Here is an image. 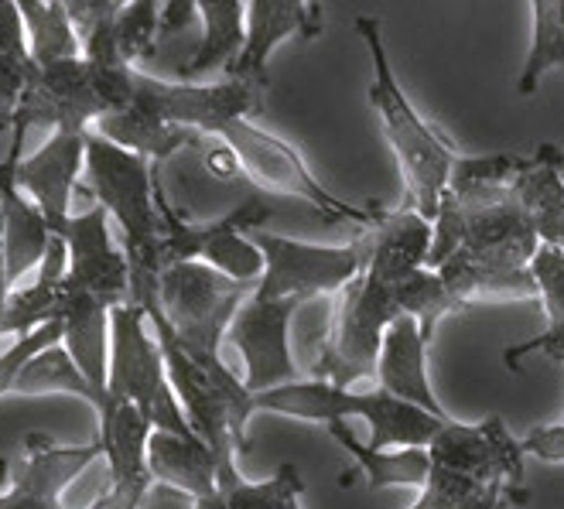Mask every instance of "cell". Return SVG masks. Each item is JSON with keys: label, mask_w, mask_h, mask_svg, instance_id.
<instances>
[{"label": "cell", "mask_w": 564, "mask_h": 509, "mask_svg": "<svg viewBox=\"0 0 564 509\" xmlns=\"http://www.w3.org/2000/svg\"><path fill=\"white\" fill-rule=\"evenodd\" d=\"M271 76H226L219 83H195V79H154L138 73L130 104L99 117L93 123L96 133L107 141L144 154L161 164L185 144L213 133L229 123L263 110Z\"/></svg>", "instance_id": "obj_1"}, {"label": "cell", "mask_w": 564, "mask_h": 509, "mask_svg": "<svg viewBox=\"0 0 564 509\" xmlns=\"http://www.w3.org/2000/svg\"><path fill=\"white\" fill-rule=\"evenodd\" d=\"M356 35L362 39V45H367V52H370V65H373L370 107L380 120V130H383V138H387L397 164H401L404 188H408L404 206L431 223L438 213V202H442L445 188H448L452 161L458 151L442 138L438 127H431L417 113V107L408 99L401 79H397L393 65H390V52L383 42V24L370 14H359Z\"/></svg>", "instance_id": "obj_2"}, {"label": "cell", "mask_w": 564, "mask_h": 509, "mask_svg": "<svg viewBox=\"0 0 564 509\" xmlns=\"http://www.w3.org/2000/svg\"><path fill=\"white\" fill-rule=\"evenodd\" d=\"M86 192L117 219L123 232V253L130 263V301L141 304L158 294L161 278V216L154 178L158 164L127 151L104 133H86Z\"/></svg>", "instance_id": "obj_3"}, {"label": "cell", "mask_w": 564, "mask_h": 509, "mask_svg": "<svg viewBox=\"0 0 564 509\" xmlns=\"http://www.w3.org/2000/svg\"><path fill=\"white\" fill-rule=\"evenodd\" d=\"M253 294V284L219 274L203 260L169 263L158 278V308L178 346L209 372H229L219 356L226 328Z\"/></svg>", "instance_id": "obj_4"}, {"label": "cell", "mask_w": 564, "mask_h": 509, "mask_svg": "<svg viewBox=\"0 0 564 509\" xmlns=\"http://www.w3.org/2000/svg\"><path fill=\"white\" fill-rule=\"evenodd\" d=\"M213 138H219L229 148V154L237 158L240 175H247L257 188L288 195V198H302L328 223H356L362 229H370L383 216L380 206H352V202L339 198L336 192H328L312 175L302 151L288 144L284 138H278V133L257 127L250 117L223 123Z\"/></svg>", "instance_id": "obj_5"}, {"label": "cell", "mask_w": 564, "mask_h": 509, "mask_svg": "<svg viewBox=\"0 0 564 509\" xmlns=\"http://www.w3.org/2000/svg\"><path fill=\"white\" fill-rule=\"evenodd\" d=\"M397 315H401V304H397L393 284L367 274V270L352 278L336 294V308H332L312 366L315 380H328L336 387L373 380L383 332Z\"/></svg>", "instance_id": "obj_6"}, {"label": "cell", "mask_w": 564, "mask_h": 509, "mask_svg": "<svg viewBox=\"0 0 564 509\" xmlns=\"http://www.w3.org/2000/svg\"><path fill=\"white\" fill-rule=\"evenodd\" d=\"M107 393L130 400L151 421L154 431L192 437V424L172 390L158 335L141 304L123 301L110 312V369Z\"/></svg>", "instance_id": "obj_7"}, {"label": "cell", "mask_w": 564, "mask_h": 509, "mask_svg": "<svg viewBox=\"0 0 564 509\" xmlns=\"http://www.w3.org/2000/svg\"><path fill=\"white\" fill-rule=\"evenodd\" d=\"M158 216H161V270L182 260H203L216 267L219 274L257 284L263 274V253L250 240V229L271 216L260 198H247L234 213H226L213 223H188L164 195L161 182L154 178Z\"/></svg>", "instance_id": "obj_8"}, {"label": "cell", "mask_w": 564, "mask_h": 509, "mask_svg": "<svg viewBox=\"0 0 564 509\" xmlns=\"http://www.w3.org/2000/svg\"><path fill=\"white\" fill-rule=\"evenodd\" d=\"M250 240L263 253V274L253 284L257 297H297L305 304L315 297H336L362 274L370 257L367 232L343 247L305 243L263 229H250Z\"/></svg>", "instance_id": "obj_9"}, {"label": "cell", "mask_w": 564, "mask_h": 509, "mask_svg": "<svg viewBox=\"0 0 564 509\" xmlns=\"http://www.w3.org/2000/svg\"><path fill=\"white\" fill-rule=\"evenodd\" d=\"M305 308L297 297H257L250 294L226 328V343L243 359V383L250 393H263L281 383L302 380L291 353V322Z\"/></svg>", "instance_id": "obj_10"}, {"label": "cell", "mask_w": 564, "mask_h": 509, "mask_svg": "<svg viewBox=\"0 0 564 509\" xmlns=\"http://www.w3.org/2000/svg\"><path fill=\"white\" fill-rule=\"evenodd\" d=\"M65 243V288L86 291L99 297L110 308L130 301V263L120 247L110 240V216L107 209L96 206L86 213H73L52 229Z\"/></svg>", "instance_id": "obj_11"}, {"label": "cell", "mask_w": 564, "mask_h": 509, "mask_svg": "<svg viewBox=\"0 0 564 509\" xmlns=\"http://www.w3.org/2000/svg\"><path fill=\"white\" fill-rule=\"evenodd\" d=\"M427 455L435 465L466 475L476 483H507L523 489V452L520 437L510 434L507 421L492 414L486 421L466 424L448 418L435 441L427 445Z\"/></svg>", "instance_id": "obj_12"}, {"label": "cell", "mask_w": 564, "mask_h": 509, "mask_svg": "<svg viewBox=\"0 0 564 509\" xmlns=\"http://www.w3.org/2000/svg\"><path fill=\"white\" fill-rule=\"evenodd\" d=\"M96 458H104L99 441H89V445H55L48 434H28L11 475V486L0 492V509H65V489Z\"/></svg>", "instance_id": "obj_13"}, {"label": "cell", "mask_w": 564, "mask_h": 509, "mask_svg": "<svg viewBox=\"0 0 564 509\" xmlns=\"http://www.w3.org/2000/svg\"><path fill=\"white\" fill-rule=\"evenodd\" d=\"M86 133L89 130H55L35 154H21L14 164L18 188L42 209L48 229L73 216V192L86 167Z\"/></svg>", "instance_id": "obj_14"}, {"label": "cell", "mask_w": 564, "mask_h": 509, "mask_svg": "<svg viewBox=\"0 0 564 509\" xmlns=\"http://www.w3.org/2000/svg\"><path fill=\"white\" fill-rule=\"evenodd\" d=\"M28 130H11V148L0 161V226H4V260H8V278L18 284L28 270H35L52 243V229L42 209L31 202L18 182H14V164L24 154Z\"/></svg>", "instance_id": "obj_15"}, {"label": "cell", "mask_w": 564, "mask_h": 509, "mask_svg": "<svg viewBox=\"0 0 564 509\" xmlns=\"http://www.w3.org/2000/svg\"><path fill=\"white\" fill-rule=\"evenodd\" d=\"M322 28L315 0H247V45L226 76H268L271 55L288 39L312 42Z\"/></svg>", "instance_id": "obj_16"}, {"label": "cell", "mask_w": 564, "mask_h": 509, "mask_svg": "<svg viewBox=\"0 0 564 509\" xmlns=\"http://www.w3.org/2000/svg\"><path fill=\"white\" fill-rule=\"evenodd\" d=\"M373 380L380 390L401 397L421 411L435 414V418H452L435 387H431V377H427V343L417 328V322L411 315H397L387 332H383V346H380V356H377V372Z\"/></svg>", "instance_id": "obj_17"}, {"label": "cell", "mask_w": 564, "mask_h": 509, "mask_svg": "<svg viewBox=\"0 0 564 509\" xmlns=\"http://www.w3.org/2000/svg\"><path fill=\"white\" fill-rule=\"evenodd\" d=\"M110 304L99 297L65 288L58 291V308L55 318L62 322V349L73 356L83 377L107 393V369H110Z\"/></svg>", "instance_id": "obj_18"}, {"label": "cell", "mask_w": 564, "mask_h": 509, "mask_svg": "<svg viewBox=\"0 0 564 509\" xmlns=\"http://www.w3.org/2000/svg\"><path fill=\"white\" fill-rule=\"evenodd\" d=\"M370 240V257H367V274L397 284L414 270L427 267V250H431V223L417 216L414 209H383L380 223L367 229Z\"/></svg>", "instance_id": "obj_19"}, {"label": "cell", "mask_w": 564, "mask_h": 509, "mask_svg": "<svg viewBox=\"0 0 564 509\" xmlns=\"http://www.w3.org/2000/svg\"><path fill=\"white\" fill-rule=\"evenodd\" d=\"M96 418H99L96 441L110 465V483H151L154 486L151 468H148V437L154 431L151 421L130 400H120L113 393L104 397Z\"/></svg>", "instance_id": "obj_20"}, {"label": "cell", "mask_w": 564, "mask_h": 509, "mask_svg": "<svg viewBox=\"0 0 564 509\" xmlns=\"http://www.w3.org/2000/svg\"><path fill=\"white\" fill-rule=\"evenodd\" d=\"M148 468L151 479L178 489L192 499H206L216 492V455L203 437L151 431L148 437Z\"/></svg>", "instance_id": "obj_21"}, {"label": "cell", "mask_w": 564, "mask_h": 509, "mask_svg": "<svg viewBox=\"0 0 564 509\" xmlns=\"http://www.w3.org/2000/svg\"><path fill=\"white\" fill-rule=\"evenodd\" d=\"M328 434L336 445L356 462V472L367 479L370 492L380 489H424L431 475V455L427 448H373L359 441L349 427V421H328Z\"/></svg>", "instance_id": "obj_22"}, {"label": "cell", "mask_w": 564, "mask_h": 509, "mask_svg": "<svg viewBox=\"0 0 564 509\" xmlns=\"http://www.w3.org/2000/svg\"><path fill=\"white\" fill-rule=\"evenodd\" d=\"M195 18H203V42L182 65V76L229 73L247 45V0H195Z\"/></svg>", "instance_id": "obj_23"}, {"label": "cell", "mask_w": 564, "mask_h": 509, "mask_svg": "<svg viewBox=\"0 0 564 509\" xmlns=\"http://www.w3.org/2000/svg\"><path fill=\"white\" fill-rule=\"evenodd\" d=\"M216 492L226 509H302L305 479L294 465H281L271 479L250 483L237 465V455H216Z\"/></svg>", "instance_id": "obj_24"}, {"label": "cell", "mask_w": 564, "mask_h": 509, "mask_svg": "<svg viewBox=\"0 0 564 509\" xmlns=\"http://www.w3.org/2000/svg\"><path fill=\"white\" fill-rule=\"evenodd\" d=\"M28 31V55L35 65H52L83 55V39L65 11V0H14Z\"/></svg>", "instance_id": "obj_25"}, {"label": "cell", "mask_w": 564, "mask_h": 509, "mask_svg": "<svg viewBox=\"0 0 564 509\" xmlns=\"http://www.w3.org/2000/svg\"><path fill=\"white\" fill-rule=\"evenodd\" d=\"M513 195L520 198V206L527 209L530 223H534L538 240L544 247L564 250V178L554 172V167L534 161L513 182Z\"/></svg>", "instance_id": "obj_26"}, {"label": "cell", "mask_w": 564, "mask_h": 509, "mask_svg": "<svg viewBox=\"0 0 564 509\" xmlns=\"http://www.w3.org/2000/svg\"><path fill=\"white\" fill-rule=\"evenodd\" d=\"M18 397H45V393H69L79 397L83 403H89L93 411H99L107 393H99L83 372L73 362V356L58 346H48L45 353H39L35 359H28L24 369L18 372V383H14Z\"/></svg>", "instance_id": "obj_27"}, {"label": "cell", "mask_w": 564, "mask_h": 509, "mask_svg": "<svg viewBox=\"0 0 564 509\" xmlns=\"http://www.w3.org/2000/svg\"><path fill=\"white\" fill-rule=\"evenodd\" d=\"M530 14H534V39L517 79L520 96H534L547 73L564 69V0H530Z\"/></svg>", "instance_id": "obj_28"}, {"label": "cell", "mask_w": 564, "mask_h": 509, "mask_svg": "<svg viewBox=\"0 0 564 509\" xmlns=\"http://www.w3.org/2000/svg\"><path fill=\"white\" fill-rule=\"evenodd\" d=\"M530 164H534L530 154H455L445 192H452L462 202L503 192Z\"/></svg>", "instance_id": "obj_29"}, {"label": "cell", "mask_w": 564, "mask_h": 509, "mask_svg": "<svg viewBox=\"0 0 564 509\" xmlns=\"http://www.w3.org/2000/svg\"><path fill=\"white\" fill-rule=\"evenodd\" d=\"M393 294H397V304H401V315H411L417 322L427 346H431V338H435L442 318L462 315L458 301L452 297V291L438 278V270H431V267H421V270H414V274H408L404 281H397Z\"/></svg>", "instance_id": "obj_30"}, {"label": "cell", "mask_w": 564, "mask_h": 509, "mask_svg": "<svg viewBox=\"0 0 564 509\" xmlns=\"http://www.w3.org/2000/svg\"><path fill=\"white\" fill-rule=\"evenodd\" d=\"M107 28L123 62L134 65L138 58H151L161 39V0H127Z\"/></svg>", "instance_id": "obj_31"}, {"label": "cell", "mask_w": 564, "mask_h": 509, "mask_svg": "<svg viewBox=\"0 0 564 509\" xmlns=\"http://www.w3.org/2000/svg\"><path fill=\"white\" fill-rule=\"evenodd\" d=\"M62 343V322L52 318L39 328H31L24 335H18L14 343L0 353V397L14 393V383H18V372L24 369L28 359H35L39 353H45L48 346H58Z\"/></svg>", "instance_id": "obj_32"}, {"label": "cell", "mask_w": 564, "mask_h": 509, "mask_svg": "<svg viewBox=\"0 0 564 509\" xmlns=\"http://www.w3.org/2000/svg\"><path fill=\"white\" fill-rule=\"evenodd\" d=\"M489 483H476V479H466V475L458 472H448L442 465L431 462V475L424 489H417V499L411 502V509H452L455 502L469 499L473 492L486 489Z\"/></svg>", "instance_id": "obj_33"}, {"label": "cell", "mask_w": 564, "mask_h": 509, "mask_svg": "<svg viewBox=\"0 0 564 509\" xmlns=\"http://www.w3.org/2000/svg\"><path fill=\"white\" fill-rule=\"evenodd\" d=\"M31 65H35V62H18V58L0 55V133L14 127L18 104H21V93H24Z\"/></svg>", "instance_id": "obj_34"}, {"label": "cell", "mask_w": 564, "mask_h": 509, "mask_svg": "<svg viewBox=\"0 0 564 509\" xmlns=\"http://www.w3.org/2000/svg\"><path fill=\"white\" fill-rule=\"evenodd\" d=\"M0 55L18 58V62H31L24 18H21V8L14 4V0H0Z\"/></svg>", "instance_id": "obj_35"}, {"label": "cell", "mask_w": 564, "mask_h": 509, "mask_svg": "<svg viewBox=\"0 0 564 509\" xmlns=\"http://www.w3.org/2000/svg\"><path fill=\"white\" fill-rule=\"evenodd\" d=\"M520 452H523V458H527V455H534V458H541V462H561V465H564V421L530 427V431L520 437Z\"/></svg>", "instance_id": "obj_36"}, {"label": "cell", "mask_w": 564, "mask_h": 509, "mask_svg": "<svg viewBox=\"0 0 564 509\" xmlns=\"http://www.w3.org/2000/svg\"><path fill=\"white\" fill-rule=\"evenodd\" d=\"M123 4H127V0H65V11H69L79 39H86L96 24L110 21Z\"/></svg>", "instance_id": "obj_37"}, {"label": "cell", "mask_w": 564, "mask_h": 509, "mask_svg": "<svg viewBox=\"0 0 564 509\" xmlns=\"http://www.w3.org/2000/svg\"><path fill=\"white\" fill-rule=\"evenodd\" d=\"M195 18V0H161V39L178 35Z\"/></svg>", "instance_id": "obj_38"}, {"label": "cell", "mask_w": 564, "mask_h": 509, "mask_svg": "<svg viewBox=\"0 0 564 509\" xmlns=\"http://www.w3.org/2000/svg\"><path fill=\"white\" fill-rule=\"evenodd\" d=\"M11 278H8V260H4V226H0V338H8V301H11Z\"/></svg>", "instance_id": "obj_39"}, {"label": "cell", "mask_w": 564, "mask_h": 509, "mask_svg": "<svg viewBox=\"0 0 564 509\" xmlns=\"http://www.w3.org/2000/svg\"><path fill=\"white\" fill-rule=\"evenodd\" d=\"M534 161H541V164H551L554 172L564 178V148H554V144H541L538 151H534Z\"/></svg>", "instance_id": "obj_40"}, {"label": "cell", "mask_w": 564, "mask_h": 509, "mask_svg": "<svg viewBox=\"0 0 564 509\" xmlns=\"http://www.w3.org/2000/svg\"><path fill=\"white\" fill-rule=\"evenodd\" d=\"M192 509H226V502H223L219 492H213V496H206V499H195Z\"/></svg>", "instance_id": "obj_41"}, {"label": "cell", "mask_w": 564, "mask_h": 509, "mask_svg": "<svg viewBox=\"0 0 564 509\" xmlns=\"http://www.w3.org/2000/svg\"><path fill=\"white\" fill-rule=\"evenodd\" d=\"M513 502H523V496H517V492H507V496H503L500 502H496V509H510Z\"/></svg>", "instance_id": "obj_42"}, {"label": "cell", "mask_w": 564, "mask_h": 509, "mask_svg": "<svg viewBox=\"0 0 564 509\" xmlns=\"http://www.w3.org/2000/svg\"><path fill=\"white\" fill-rule=\"evenodd\" d=\"M547 356H554V359H564V338H561V343H554V346L547 349Z\"/></svg>", "instance_id": "obj_43"}]
</instances>
